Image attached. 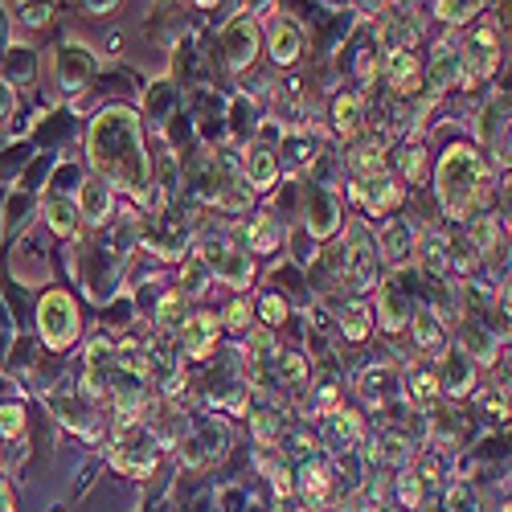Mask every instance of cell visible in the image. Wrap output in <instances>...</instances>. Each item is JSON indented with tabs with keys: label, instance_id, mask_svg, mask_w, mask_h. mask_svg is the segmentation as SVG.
Here are the masks:
<instances>
[{
	"label": "cell",
	"instance_id": "6da1fadb",
	"mask_svg": "<svg viewBox=\"0 0 512 512\" xmlns=\"http://www.w3.org/2000/svg\"><path fill=\"white\" fill-rule=\"evenodd\" d=\"M91 164L99 181L115 193L127 197H148L152 189V160H148V144H144V127L140 115L132 107H107L95 123H91Z\"/></svg>",
	"mask_w": 512,
	"mask_h": 512
},
{
	"label": "cell",
	"instance_id": "7a4b0ae2",
	"mask_svg": "<svg viewBox=\"0 0 512 512\" xmlns=\"http://www.w3.org/2000/svg\"><path fill=\"white\" fill-rule=\"evenodd\" d=\"M435 197L443 205L447 218H467L476 201L488 197V173H484V160H480V148L472 144H451L443 156H439V168H435Z\"/></svg>",
	"mask_w": 512,
	"mask_h": 512
},
{
	"label": "cell",
	"instance_id": "3957f363",
	"mask_svg": "<svg viewBox=\"0 0 512 512\" xmlns=\"http://www.w3.org/2000/svg\"><path fill=\"white\" fill-rule=\"evenodd\" d=\"M156 459H160V443L152 439V431L144 422H127L115 426V443H111V467L132 480H148L156 472Z\"/></svg>",
	"mask_w": 512,
	"mask_h": 512
},
{
	"label": "cell",
	"instance_id": "277c9868",
	"mask_svg": "<svg viewBox=\"0 0 512 512\" xmlns=\"http://www.w3.org/2000/svg\"><path fill=\"white\" fill-rule=\"evenodd\" d=\"M37 332L54 353H66L78 340V304L66 291H46V300L37 304Z\"/></svg>",
	"mask_w": 512,
	"mask_h": 512
},
{
	"label": "cell",
	"instance_id": "5b68a950",
	"mask_svg": "<svg viewBox=\"0 0 512 512\" xmlns=\"http://www.w3.org/2000/svg\"><path fill=\"white\" fill-rule=\"evenodd\" d=\"M463 70H459V82H476V78H492L500 70V58H504V46H500V25L484 21L467 33L463 41Z\"/></svg>",
	"mask_w": 512,
	"mask_h": 512
},
{
	"label": "cell",
	"instance_id": "8992f818",
	"mask_svg": "<svg viewBox=\"0 0 512 512\" xmlns=\"http://www.w3.org/2000/svg\"><path fill=\"white\" fill-rule=\"evenodd\" d=\"M218 41H222V54H226V66L230 70H250L254 58H259V25H254L250 13H234L222 25Z\"/></svg>",
	"mask_w": 512,
	"mask_h": 512
},
{
	"label": "cell",
	"instance_id": "52a82bcc",
	"mask_svg": "<svg viewBox=\"0 0 512 512\" xmlns=\"http://www.w3.org/2000/svg\"><path fill=\"white\" fill-rule=\"evenodd\" d=\"M345 279L357 295L377 291V246L365 238V230H353V238L345 242Z\"/></svg>",
	"mask_w": 512,
	"mask_h": 512
},
{
	"label": "cell",
	"instance_id": "ba28073f",
	"mask_svg": "<svg viewBox=\"0 0 512 512\" xmlns=\"http://www.w3.org/2000/svg\"><path fill=\"white\" fill-rule=\"evenodd\" d=\"M291 488H295V496H300V500L308 504V512H320V508L328 504L332 472H328V463H324V455H320V451H316V455H308V459L291 472Z\"/></svg>",
	"mask_w": 512,
	"mask_h": 512
},
{
	"label": "cell",
	"instance_id": "9c48e42d",
	"mask_svg": "<svg viewBox=\"0 0 512 512\" xmlns=\"http://www.w3.org/2000/svg\"><path fill=\"white\" fill-rule=\"evenodd\" d=\"M205 267H209L213 279L226 283V287H234V291H246V287L254 283V254L242 250V246H234V242H226Z\"/></svg>",
	"mask_w": 512,
	"mask_h": 512
},
{
	"label": "cell",
	"instance_id": "30bf717a",
	"mask_svg": "<svg viewBox=\"0 0 512 512\" xmlns=\"http://www.w3.org/2000/svg\"><path fill=\"white\" fill-rule=\"evenodd\" d=\"M304 226L312 238H332L340 230V222H345V213H340V197L324 185H312L308 189V209H304Z\"/></svg>",
	"mask_w": 512,
	"mask_h": 512
},
{
	"label": "cell",
	"instance_id": "8fae6325",
	"mask_svg": "<svg viewBox=\"0 0 512 512\" xmlns=\"http://www.w3.org/2000/svg\"><path fill=\"white\" fill-rule=\"evenodd\" d=\"M238 173H242V181H246L250 193L275 189V181H279V152H275L271 144H250L246 156H242Z\"/></svg>",
	"mask_w": 512,
	"mask_h": 512
},
{
	"label": "cell",
	"instance_id": "7c38bea8",
	"mask_svg": "<svg viewBox=\"0 0 512 512\" xmlns=\"http://www.w3.org/2000/svg\"><path fill=\"white\" fill-rule=\"evenodd\" d=\"M439 390L443 394H451V398H467L476 390V361L467 357L463 349H447L443 357H439Z\"/></svg>",
	"mask_w": 512,
	"mask_h": 512
},
{
	"label": "cell",
	"instance_id": "4fadbf2b",
	"mask_svg": "<svg viewBox=\"0 0 512 512\" xmlns=\"http://www.w3.org/2000/svg\"><path fill=\"white\" fill-rule=\"evenodd\" d=\"M95 78V54L87 46H62L58 54V87L66 95H78V91H87V82Z\"/></svg>",
	"mask_w": 512,
	"mask_h": 512
},
{
	"label": "cell",
	"instance_id": "5bb4252c",
	"mask_svg": "<svg viewBox=\"0 0 512 512\" xmlns=\"http://www.w3.org/2000/svg\"><path fill=\"white\" fill-rule=\"evenodd\" d=\"M177 332H181V349H185L193 361H205L213 349H218L222 320L209 316V312H197V316H185V324H181Z\"/></svg>",
	"mask_w": 512,
	"mask_h": 512
},
{
	"label": "cell",
	"instance_id": "9a60e30c",
	"mask_svg": "<svg viewBox=\"0 0 512 512\" xmlns=\"http://www.w3.org/2000/svg\"><path fill=\"white\" fill-rule=\"evenodd\" d=\"M267 50H271V62H275V66H295V62H300V54H304V29L295 25L291 17L271 21Z\"/></svg>",
	"mask_w": 512,
	"mask_h": 512
},
{
	"label": "cell",
	"instance_id": "2e32d148",
	"mask_svg": "<svg viewBox=\"0 0 512 512\" xmlns=\"http://www.w3.org/2000/svg\"><path fill=\"white\" fill-rule=\"evenodd\" d=\"M410 336H414V345L426 357H443L447 353V328H443L435 308H414L410 312Z\"/></svg>",
	"mask_w": 512,
	"mask_h": 512
},
{
	"label": "cell",
	"instance_id": "e0dca14e",
	"mask_svg": "<svg viewBox=\"0 0 512 512\" xmlns=\"http://www.w3.org/2000/svg\"><path fill=\"white\" fill-rule=\"evenodd\" d=\"M78 218L82 222H91V226H103L111 218V209H115V193L99 181V177H87L78 185Z\"/></svg>",
	"mask_w": 512,
	"mask_h": 512
},
{
	"label": "cell",
	"instance_id": "ac0fdd59",
	"mask_svg": "<svg viewBox=\"0 0 512 512\" xmlns=\"http://www.w3.org/2000/svg\"><path fill=\"white\" fill-rule=\"evenodd\" d=\"M402 193H406V189H402L390 173H386V177H373V181H357V185H353V197H357L369 213H390V209L402 201Z\"/></svg>",
	"mask_w": 512,
	"mask_h": 512
},
{
	"label": "cell",
	"instance_id": "d6986e66",
	"mask_svg": "<svg viewBox=\"0 0 512 512\" xmlns=\"http://www.w3.org/2000/svg\"><path fill=\"white\" fill-rule=\"evenodd\" d=\"M459 70H463V58H459V46L455 41H439L435 54H431V66H426V82H431V91H447L459 82Z\"/></svg>",
	"mask_w": 512,
	"mask_h": 512
},
{
	"label": "cell",
	"instance_id": "ffe728a7",
	"mask_svg": "<svg viewBox=\"0 0 512 512\" xmlns=\"http://www.w3.org/2000/svg\"><path fill=\"white\" fill-rule=\"evenodd\" d=\"M377 316H381V328H386V332H402L410 324L406 287H394V279L377 283Z\"/></svg>",
	"mask_w": 512,
	"mask_h": 512
},
{
	"label": "cell",
	"instance_id": "44dd1931",
	"mask_svg": "<svg viewBox=\"0 0 512 512\" xmlns=\"http://www.w3.org/2000/svg\"><path fill=\"white\" fill-rule=\"evenodd\" d=\"M386 82L394 87V95H414L422 87V62L414 58V50L386 54Z\"/></svg>",
	"mask_w": 512,
	"mask_h": 512
},
{
	"label": "cell",
	"instance_id": "7402d4cb",
	"mask_svg": "<svg viewBox=\"0 0 512 512\" xmlns=\"http://www.w3.org/2000/svg\"><path fill=\"white\" fill-rule=\"evenodd\" d=\"M414 259L426 275H443L451 267V238L439 234V230H426L418 242H414Z\"/></svg>",
	"mask_w": 512,
	"mask_h": 512
},
{
	"label": "cell",
	"instance_id": "603a6c76",
	"mask_svg": "<svg viewBox=\"0 0 512 512\" xmlns=\"http://www.w3.org/2000/svg\"><path fill=\"white\" fill-rule=\"evenodd\" d=\"M361 439H365L361 414H353V410H332V414H328V443H332V451H340V455L357 451Z\"/></svg>",
	"mask_w": 512,
	"mask_h": 512
},
{
	"label": "cell",
	"instance_id": "cb8c5ba5",
	"mask_svg": "<svg viewBox=\"0 0 512 512\" xmlns=\"http://www.w3.org/2000/svg\"><path fill=\"white\" fill-rule=\"evenodd\" d=\"M271 377L283 381V386H308L312 381V361L300 349H275L271 353Z\"/></svg>",
	"mask_w": 512,
	"mask_h": 512
},
{
	"label": "cell",
	"instance_id": "d4e9b609",
	"mask_svg": "<svg viewBox=\"0 0 512 512\" xmlns=\"http://www.w3.org/2000/svg\"><path fill=\"white\" fill-rule=\"evenodd\" d=\"M508 132V95H492V103L480 111V123H476V140L484 144V148H500L504 136Z\"/></svg>",
	"mask_w": 512,
	"mask_h": 512
},
{
	"label": "cell",
	"instance_id": "484cf974",
	"mask_svg": "<svg viewBox=\"0 0 512 512\" xmlns=\"http://www.w3.org/2000/svg\"><path fill=\"white\" fill-rule=\"evenodd\" d=\"M414 230L406 226V222H394V226H386V230H381V242H377V254H381V259H386L390 267H402L406 259H410V254H414Z\"/></svg>",
	"mask_w": 512,
	"mask_h": 512
},
{
	"label": "cell",
	"instance_id": "4316f807",
	"mask_svg": "<svg viewBox=\"0 0 512 512\" xmlns=\"http://www.w3.org/2000/svg\"><path fill=\"white\" fill-rule=\"evenodd\" d=\"M349 168L357 173V181H373V177H386V173H390L386 148H381L377 140H369V144H357V148L349 152Z\"/></svg>",
	"mask_w": 512,
	"mask_h": 512
},
{
	"label": "cell",
	"instance_id": "83f0119b",
	"mask_svg": "<svg viewBox=\"0 0 512 512\" xmlns=\"http://www.w3.org/2000/svg\"><path fill=\"white\" fill-rule=\"evenodd\" d=\"M332 132L340 140H353L361 132V95L357 91H345L332 99Z\"/></svg>",
	"mask_w": 512,
	"mask_h": 512
},
{
	"label": "cell",
	"instance_id": "f1b7e54d",
	"mask_svg": "<svg viewBox=\"0 0 512 512\" xmlns=\"http://www.w3.org/2000/svg\"><path fill=\"white\" fill-rule=\"evenodd\" d=\"M467 246H472V254H496L500 250V218L496 213H476L472 226H467Z\"/></svg>",
	"mask_w": 512,
	"mask_h": 512
},
{
	"label": "cell",
	"instance_id": "f546056e",
	"mask_svg": "<svg viewBox=\"0 0 512 512\" xmlns=\"http://www.w3.org/2000/svg\"><path fill=\"white\" fill-rule=\"evenodd\" d=\"M377 50L381 54H398V50H414L418 46V33H414V25H406V21H398V17H386L377 25Z\"/></svg>",
	"mask_w": 512,
	"mask_h": 512
},
{
	"label": "cell",
	"instance_id": "4dcf8cb0",
	"mask_svg": "<svg viewBox=\"0 0 512 512\" xmlns=\"http://www.w3.org/2000/svg\"><path fill=\"white\" fill-rule=\"evenodd\" d=\"M336 328H340V336H345L349 345H361V340H369V332H373V312L361 300H353V304L340 308Z\"/></svg>",
	"mask_w": 512,
	"mask_h": 512
},
{
	"label": "cell",
	"instance_id": "1f68e13d",
	"mask_svg": "<svg viewBox=\"0 0 512 512\" xmlns=\"http://www.w3.org/2000/svg\"><path fill=\"white\" fill-rule=\"evenodd\" d=\"M496 349H500V340L488 336L480 320H463V353L467 357L484 361V365H496Z\"/></svg>",
	"mask_w": 512,
	"mask_h": 512
},
{
	"label": "cell",
	"instance_id": "d6a6232c",
	"mask_svg": "<svg viewBox=\"0 0 512 512\" xmlns=\"http://www.w3.org/2000/svg\"><path fill=\"white\" fill-rule=\"evenodd\" d=\"M279 242H283V230H279V222H275V213H263V218H254V226L246 230V250H250V254H271V250H279Z\"/></svg>",
	"mask_w": 512,
	"mask_h": 512
},
{
	"label": "cell",
	"instance_id": "836d02e7",
	"mask_svg": "<svg viewBox=\"0 0 512 512\" xmlns=\"http://www.w3.org/2000/svg\"><path fill=\"white\" fill-rule=\"evenodd\" d=\"M250 431H254V443H259L263 451H271V447L279 443V435H283L279 410H275V406H259V410L250 414Z\"/></svg>",
	"mask_w": 512,
	"mask_h": 512
},
{
	"label": "cell",
	"instance_id": "e575fe53",
	"mask_svg": "<svg viewBox=\"0 0 512 512\" xmlns=\"http://www.w3.org/2000/svg\"><path fill=\"white\" fill-rule=\"evenodd\" d=\"M46 226L58 234V238H70L74 230H78V205L70 201V197H50L46 201Z\"/></svg>",
	"mask_w": 512,
	"mask_h": 512
},
{
	"label": "cell",
	"instance_id": "d590c367",
	"mask_svg": "<svg viewBox=\"0 0 512 512\" xmlns=\"http://www.w3.org/2000/svg\"><path fill=\"white\" fill-rule=\"evenodd\" d=\"M394 168H398V177L406 181V185H414V181H422V168H426V152H422V144L418 140H402L398 144V152H394Z\"/></svg>",
	"mask_w": 512,
	"mask_h": 512
},
{
	"label": "cell",
	"instance_id": "8d00e7d4",
	"mask_svg": "<svg viewBox=\"0 0 512 512\" xmlns=\"http://www.w3.org/2000/svg\"><path fill=\"white\" fill-rule=\"evenodd\" d=\"M439 377H435V369H414L410 373V398L422 406V414L426 410H435V402H439Z\"/></svg>",
	"mask_w": 512,
	"mask_h": 512
},
{
	"label": "cell",
	"instance_id": "74e56055",
	"mask_svg": "<svg viewBox=\"0 0 512 512\" xmlns=\"http://www.w3.org/2000/svg\"><path fill=\"white\" fill-rule=\"evenodd\" d=\"M394 500H398L402 512H418L422 500H426V484H422L414 472H398V480H394Z\"/></svg>",
	"mask_w": 512,
	"mask_h": 512
},
{
	"label": "cell",
	"instance_id": "f35d334b",
	"mask_svg": "<svg viewBox=\"0 0 512 512\" xmlns=\"http://www.w3.org/2000/svg\"><path fill=\"white\" fill-rule=\"evenodd\" d=\"M156 324H160V332H177V328L185 324V295H181V291H168L164 300H160Z\"/></svg>",
	"mask_w": 512,
	"mask_h": 512
},
{
	"label": "cell",
	"instance_id": "ab89813d",
	"mask_svg": "<svg viewBox=\"0 0 512 512\" xmlns=\"http://www.w3.org/2000/svg\"><path fill=\"white\" fill-rule=\"evenodd\" d=\"M484 0H435V17L447 21V25H463L480 13Z\"/></svg>",
	"mask_w": 512,
	"mask_h": 512
},
{
	"label": "cell",
	"instance_id": "60d3db41",
	"mask_svg": "<svg viewBox=\"0 0 512 512\" xmlns=\"http://www.w3.org/2000/svg\"><path fill=\"white\" fill-rule=\"evenodd\" d=\"M209 267L201 263V259H189L185 263V271H181V295H185V300H197V295H205L209 291Z\"/></svg>",
	"mask_w": 512,
	"mask_h": 512
},
{
	"label": "cell",
	"instance_id": "b9f144b4",
	"mask_svg": "<svg viewBox=\"0 0 512 512\" xmlns=\"http://www.w3.org/2000/svg\"><path fill=\"white\" fill-rule=\"evenodd\" d=\"M9 58H5V82L13 78V82H25V78H33V50H25V46H9L5 50Z\"/></svg>",
	"mask_w": 512,
	"mask_h": 512
},
{
	"label": "cell",
	"instance_id": "7bdbcfd3",
	"mask_svg": "<svg viewBox=\"0 0 512 512\" xmlns=\"http://www.w3.org/2000/svg\"><path fill=\"white\" fill-rule=\"evenodd\" d=\"M54 0H21V9H17V17H21V25H29V29H41V25H50L54 21Z\"/></svg>",
	"mask_w": 512,
	"mask_h": 512
},
{
	"label": "cell",
	"instance_id": "ee69618b",
	"mask_svg": "<svg viewBox=\"0 0 512 512\" xmlns=\"http://www.w3.org/2000/svg\"><path fill=\"white\" fill-rule=\"evenodd\" d=\"M443 512H480V496L472 492V484H451L443 496Z\"/></svg>",
	"mask_w": 512,
	"mask_h": 512
},
{
	"label": "cell",
	"instance_id": "f6af8a7d",
	"mask_svg": "<svg viewBox=\"0 0 512 512\" xmlns=\"http://www.w3.org/2000/svg\"><path fill=\"white\" fill-rule=\"evenodd\" d=\"M304 160H308V164L316 160V144H308V140L295 136V140H287V156L279 160V173H283V164H287V173H300Z\"/></svg>",
	"mask_w": 512,
	"mask_h": 512
},
{
	"label": "cell",
	"instance_id": "bcb514c9",
	"mask_svg": "<svg viewBox=\"0 0 512 512\" xmlns=\"http://www.w3.org/2000/svg\"><path fill=\"white\" fill-rule=\"evenodd\" d=\"M25 431V406L21 402H5L0 406V439H17Z\"/></svg>",
	"mask_w": 512,
	"mask_h": 512
},
{
	"label": "cell",
	"instance_id": "7dc6e473",
	"mask_svg": "<svg viewBox=\"0 0 512 512\" xmlns=\"http://www.w3.org/2000/svg\"><path fill=\"white\" fill-rule=\"evenodd\" d=\"M259 312H263V324H267V328H275V324H283V320L291 316V312H287V300H283L279 291H267V295H263V308H259Z\"/></svg>",
	"mask_w": 512,
	"mask_h": 512
},
{
	"label": "cell",
	"instance_id": "c3c4849f",
	"mask_svg": "<svg viewBox=\"0 0 512 512\" xmlns=\"http://www.w3.org/2000/svg\"><path fill=\"white\" fill-rule=\"evenodd\" d=\"M279 443H283V451H291V455H316V439L312 435H304V431H291V435H279Z\"/></svg>",
	"mask_w": 512,
	"mask_h": 512
},
{
	"label": "cell",
	"instance_id": "681fc988",
	"mask_svg": "<svg viewBox=\"0 0 512 512\" xmlns=\"http://www.w3.org/2000/svg\"><path fill=\"white\" fill-rule=\"evenodd\" d=\"M230 115H234V132H242V127H246V132H250V127H254V103L242 95V99H234V107H230Z\"/></svg>",
	"mask_w": 512,
	"mask_h": 512
},
{
	"label": "cell",
	"instance_id": "f907efd6",
	"mask_svg": "<svg viewBox=\"0 0 512 512\" xmlns=\"http://www.w3.org/2000/svg\"><path fill=\"white\" fill-rule=\"evenodd\" d=\"M222 320H226L230 328H250V304H246V300H234Z\"/></svg>",
	"mask_w": 512,
	"mask_h": 512
},
{
	"label": "cell",
	"instance_id": "816d5d0a",
	"mask_svg": "<svg viewBox=\"0 0 512 512\" xmlns=\"http://www.w3.org/2000/svg\"><path fill=\"white\" fill-rule=\"evenodd\" d=\"M13 107H17V91H13V82L0 78V119L13 115Z\"/></svg>",
	"mask_w": 512,
	"mask_h": 512
},
{
	"label": "cell",
	"instance_id": "f5cc1de1",
	"mask_svg": "<svg viewBox=\"0 0 512 512\" xmlns=\"http://www.w3.org/2000/svg\"><path fill=\"white\" fill-rule=\"evenodd\" d=\"M115 5H119V0H82V9H87V13H95V17H107Z\"/></svg>",
	"mask_w": 512,
	"mask_h": 512
},
{
	"label": "cell",
	"instance_id": "db71d44e",
	"mask_svg": "<svg viewBox=\"0 0 512 512\" xmlns=\"http://www.w3.org/2000/svg\"><path fill=\"white\" fill-rule=\"evenodd\" d=\"M0 512H17V500H13L9 480H0Z\"/></svg>",
	"mask_w": 512,
	"mask_h": 512
},
{
	"label": "cell",
	"instance_id": "11a10c76",
	"mask_svg": "<svg viewBox=\"0 0 512 512\" xmlns=\"http://www.w3.org/2000/svg\"><path fill=\"white\" fill-rule=\"evenodd\" d=\"M193 5H197V9H213V5H218V0H193Z\"/></svg>",
	"mask_w": 512,
	"mask_h": 512
},
{
	"label": "cell",
	"instance_id": "9f6ffc18",
	"mask_svg": "<svg viewBox=\"0 0 512 512\" xmlns=\"http://www.w3.org/2000/svg\"><path fill=\"white\" fill-rule=\"evenodd\" d=\"M271 5V0H250V9H267Z\"/></svg>",
	"mask_w": 512,
	"mask_h": 512
}]
</instances>
